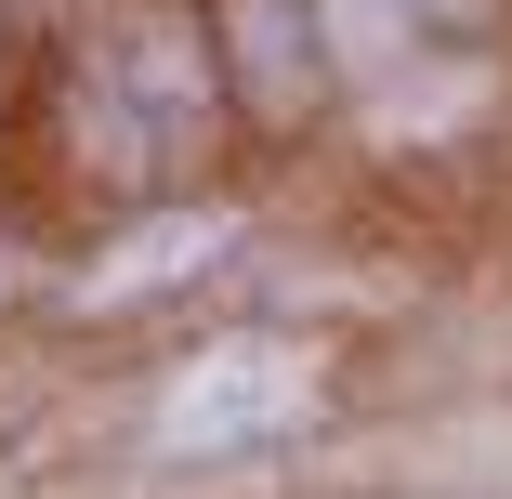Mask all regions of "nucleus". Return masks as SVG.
I'll return each mask as SVG.
<instances>
[{
  "mask_svg": "<svg viewBox=\"0 0 512 499\" xmlns=\"http://www.w3.org/2000/svg\"><path fill=\"white\" fill-rule=\"evenodd\" d=\"M316 14H329V53H342L355 79H394L407 40H421V0H316Z\"/></svg>",
  "mask_w": 512,
  "mask_h": 499,
  "instance_id": "nucleus-5",
  "label": "nucleus"
},
{
  "mask_svg": "<svg viewBox=\"0 0 512 499\" xmlns=\"http://www.w3.org/2000/svg\"><path fill=\"white\" fill-rule=\"evenodd\" d=\"M421 14H473V0H421Z\"/></svg>",
  "mask_w": 512,
  "mask_h": 499,
  "instance_id": "nucleus-6",
  "label": "nucleus"
},
{
  "mask_svg": "<svg viewBox=\"0 0 512 499\" xmlns=\"http://www.w3.org/2000/svg\"><path fill=\"white\" fill-rule=\"evenodd\" d=\"M224 40H237V66H250V92L289 119L302 92H316V40H302V0H224Z\"/></svg>",
  "mask_w": 512,
  "mask_h": 499,
  "instance_id": "nucleus-3",
  "label": "nucleus"
},
{
  "mask_svg": "<svg viewBox=\"0 0 512 499\" xmlns=\"http://www.w3.org/2000/svg\"><path fill=\"white\" fill-rule=\"evenodd\" d=\"M0 289H14V250H0Z\"/></svg>",
  "mask_w": 512,
  "mask_h": 499,
  "instance_id": "nucleus-7",
  "label": "nucleus"
},
{
  "mask_svg": "<svg viewBox=\"0 0 512 499\" xmlns=\"http://www.w3.org/2000/svg\"><path fill=\"white\" fill-rule=\"evenodd\" d=\"M224 250V224H158V237H132V250H106L79 276V303H145L158 276H184V263H211Z\"/></svg>",
  "mask_w": 512,
  "mask_h": 499,
  "instance_id": "nucleus-4",
  "label": "nucleus"
},
{
  "mask_svg": "<svg viewBox=\"0 0 512 499\" xmlns=\"http://www.w3.org/2000/svg\"><path fill=\"white\" fill-rule=\"evenodd\" d=\"M211 106V66H197V27H171V14H145L132 40H119V66L79 92V145L92 158H119V171H145V158H171V132Z\"/></svg>",
  "mask_w": 512,
  "mask_h": 499,
  "instance_id": "nucleus-2",
  "label": "nucleus"
},
{
  "mask_svg": "<svg viewBox=\"0 0 512 499\" xmlns=\"http://www.w3.org/2000/svg\"><path fill=\"white\" fill-rule=\"evenodd\" d=\"M302 394H316V355H302V342H263V329H237V342H211V355L171 381L158 447H171V460L263 447V434H289V421H302Z\"/></svg>",
  "mask_w": 512,
  "mask_h": 499,
  "instance_id": "nucleus-1",
  "label": "nucleus"
}]
</instances>
